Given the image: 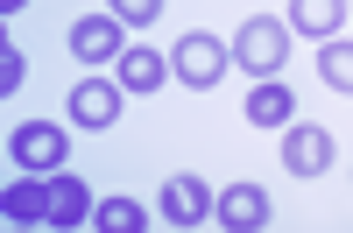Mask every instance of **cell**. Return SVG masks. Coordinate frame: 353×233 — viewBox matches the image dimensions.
<instances>
[{"label": "cell", "mask_w": 353, "mask_h": 233, "mask_svg": "<svg viewBox=\"0 0 353 233\" xmlns=\"http://www.w3.org/2000/svg\"><path fill=\"white\" fill-rule=\"evenodd\" d=\"M339 21H346V0H290V28L297 36H339Z\"/></svg>", "instance_id": "obj_13"}, {"label": "cell", "mask_w": 353, "mask_h": 233, "mask_svg": "<svg viewBox=\"0 0 353 233\" xmlns=\"http://www.w3.org/2000/svg\"><path fill=\"white\" fill-rule=\"evenodd\" d=\"M113 78H121V92H134V99H149V92H163V85L176 78L170 71V50H121V57H113Z\"/></svg>", "instance_id": "obj_5"}, {"label": "cell", "mask_w": 353, "mask_h": 233, "mask_svg": "<svg viewBox=\"0 0 353 233\" xmlns=\"http://www.w3.org/2000/svg\"><path fill=\"white\" fill-rule=\"evenodd\" d=\"M8 156H14V170H36V177H50V170H64L71 141H64V128H57V121H21L14 141H8Z\"/></svg>", "instance_id": "obj_3"}, {"label": "cell", "mask_w": 353, "mask_h": 233, "mask_svg": "<svg viewBox=\"0 0 353 233\" xmlns=\"http://www.w3.org/2000/svg\"><path fill=\"white\" fill-rule=\"evenodd\" d=\"M346 14H353V0H346Z\"/></svg>", "instance_id": "obj_19"}, {"label": "cell", "mask_w": 353, "mask_h": 233, "mask_svg": "<svg viewBox=\"0 0 353 233\" xmlns=\"http://www.w3.org/2000/svg\"><path fill=\"white\" fill-rule=\"evenodd\" d=\"M233 64L254 71V78H276L290 64V21H276V14L241 21V36H233Z\"/></svg>", "instance_id": "obj_1"}, {"label": "cell", "mask_w": 353, "mask_h": 233, "mask_svg": "<svg viewBox=\"0 0 353 233\" xmlns=\"http://www.w3.org/2000/svg\"><path fill=\"white\" fill-rule=\"evenodd\" d=\"M121 99H128V92H121V78H85V85H71V121L99 134V128L121 121Z\"/></svg>", "instance_id": "obj_6"}, {"label": "cell", "mask_w": 353, "mask_h": 233, "mask_svg": "<svg viewBox=\"0 0 353 233\" xmlns=\"http://www.w3.org/2000/svg\"><path fill=\"white\" fill-rule=\"evenodd\" d=\"M21 78H28V64H21V50L8 43V50H0V92L14 99V85H21Z\"/></svg>", "instance_id": "obj_17"}, {"label": "cell", "mask_w": 353, "mask_h": 233, "mask_svg": "<svg viewBox=\"0 0 353 233\" xmlns=\"http://www.w3.org/2000/svg\"><path fill=\"white\" fill-rule=\"evenodd\" d=\"M226 64H233V43H219V36H205V28H191L184 43L170 50V71L191 85V92H212V85L226 78Z\"/></svg>", "instance_id": "obj_2"}, {"label": "cell", "mask_w": 353, "mask_h": 233, "mask_svg": "<svg viewBox=\"0 0 353 233\" xmlns=\"http://www.w3.org/2000/svg\"><path fill=\"white\" fill-rule=\"evenodd\" d=\"M318 78H325L332 92H353V43L325 36V50H318Z\"/></svg>", "instance_id": "obj_14"}, {"label": "cell", "mask_w": 353, "mask_h": 233, "mask_svg": "<svg viewBox=\"0 0 353 233\" xmlns=\"http://www.w3.org/2000/svg\"><path fill=\"white\" fill-rule=\"evenodd\" d=\"M0 212H8V226H50V177H14L8 191H0Z\"/></svg>", "instance_id": "obj_9"}, {"label": "cell", "mask_w": 353, "mask_h": 233, "mask_svg": "<svg viewBox=\"0 0 353 233\" xmlns=\"http://www.w3.org/2000/svg\"><path fill=\"white\" fill-rule=\"evenodd\" d=\"M283 170L290 177H325L332 170V134L311 128V121H290L283 128Z\"/></svg>", "instance_id": "obj_4"}, {"label": "cell", "mask_w": 353, "mask_h": 233, "mask_svg": "<svg viewBox=\"0 0 353 233\" xmlns=\"http://www.w3.org/2000/svg\"><path fill=\"white\" fill-rule=\"evenodd\" d=\"M212 219L233 226V233H254V226H269V191L261 184H226L212 198Z\"/></svg>", "instance_id": "obj_8"}, {"label": "cell", "mask_w": 353, "mask_h": 233, "mask_svg": "<svg viewBox=\"0 0 353 233\" xmlns=\"http://www.w3.org/2000/svg\"><path fill=\"white\" fill-rule=\"evenodd\" d=\"M99 212V198L78 184V170H50V226H85Z\"/></svg>", "instance_id": "obj_11"}, {"label": "cell", "mask_w": 353, "mask_h": 233, "mask_svg": "<svg viewBox=\"0 0 353 233\" xmlns=\"http://www.w3.org/2000/svg\"><path fill=\"white\" fill-rule=\"evenodd\" d=\"M156 205H163L170 226H205V219H212V191H205V177H191V170H184V177H170V184H163Z\"/></svg>", "instance_id": "obj_7"}, {"label": "cell", "mask_w": 353, "mask_h": 233, "mask_svg": "<svg viewBox=\"0 0 353 233\" xmlns=\"http://www.w3.org/2000/svg\"><path fill=\"white\" fill-rule=\"evenodd\" d=\"M0 8H8V14H14V8H28V0H0Z\"/></svg>", "instance_id": "obj_18"}, {"label": "cell", "mask_w": 353, "mask_h": 233, "mask_svg": "<svg viewBox=\"0 0 353 233\" xmlns=\"http://www.w3.org/2000/svg\"><path fill=\"white\" fill-rule=\"evenodd\" d=\"M106 14H113V21H128V28H149V21L163 14V0H106Z\"/></svg>", "instance_id": "obj_16"}, {"label": "cell", "mask_w": 353, "mask_h": 233, "mask_svg": "<svg viewBox=\"0 0 353 233\" xmlns=\"http://www.w3.org/2000/svg\"><path fill=\"white\" fill-rule=\"evenodd\" d=\"M248 121L254 128H290V121H297V92H290L283 78H261L248 92Z\"/></svg>", "instance_id": "obj_12"}, {"label": "cell", "mask_w": 353, "mask_h": 233, "mask_svg": "<svg viewBox=\"0 0 353 233\" xmlns=\"http://www.w3.org/2000/svg\"><path fill=\"white\" fill-rule=\"evenodd\" d=\"M92 226H106V233H141V226H149V212H141L134 198H99Z\"/></svg>", "instance_id": "obj_15"}, {"label": "cell", "mask_w": 353, "mask_h": 233, "mask_svg": "<svg viewBox=\"0 0 353 233\" xmlns=\"http://www.w3.org/2000/svg\"><path fill=\"white\" fill-rule=\"evenodd\" d=\"M128 43H121V21L113 14H85V21H71V57H85V64H113Z\"/></svg>", "instance_id": "obj_10"}]
</instances>
